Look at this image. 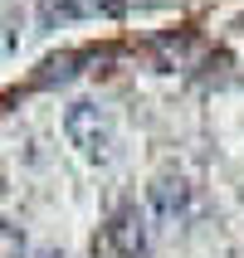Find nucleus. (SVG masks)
<instances>
[{
  "instance_id": "obj_1",
  "label": "nucleus",
  "mask_w": 244,
  "mask_h": 258,
  "mask_svg": "<svg viewBox=\"0 0 244 258\" xmlns=\"http://www.w3.org/2000/svg\"><path fill=\"white\" fill-rule=\"evenodd\" d=\"M64 137H69V146L83 161H93V166H108L113 151H117L113 112L98 107V102H69V107H64Z\"/></svg>"
},
{
  "instance_id": "obj_2",
  "label": "nucleus",
  "mask_w": 244,
  "mask_h": 258,
  "mask_svg": "<svg viewBox=\"0 0 244 258\" xmlns=\"http://www.w3.org/2000/svg\"><path fill=\"white\" fill-rule=\"evenodd\" d=\"M147 210L161 219V224H186L196 215V185H190L181 171H161L152 175V185H147Z\"/></svg>"
},
{
  "instance_id": "obj_3",
  "label": "nucleus",
  "mask_w": 244,
  "mask_h": 258,
  "mask_svg": "<svg viewBox=\"0 0 244 258\" xmlns=\"http://www.w3.org/2000/svg\"><path fill=\"white\" fill-rule=\"evenodd\" d=\"M103 244L113 248L117 258H147V248H152L147 215L137 210V205H122V210L108 219V229H103Z\"/></svg>"
},
{
  "instance_id": "obj_4",
  "label": "nucleus",
  "mask_w": 244,
  "mask_h": 258,
  "mask_svg": "<svg viewBox=\"0 0 244 258\" xmlns=\"http://www.w3.org/2000/svg\"><path fill=\"white\" fill-rule=\"evenodd\" d=\"M122 0H49L44 5V25H64V20H88V15H117Z\"/></svg>"
},
{
  "instance_id": "obj_5",
  "label": "nucleus",
  "mask_w": 244,
  "mask_h": 258,
  "mask_svg": "<svg viewBox=\"0 0 244 258\" xmlns=\"http://www.w3.org/2000/svg\"><path fill=\"white\" fill-rule=\"evenodd\" d=\"M0 258H29V239L20 224H10V219H0Z\"/></svg>"
},
{
  "instance_id": "obj_6",
  "label": "nucleus",
  "mask_w": 244,
  "mask_h": 258,
  "mask_svg": "<svg viewBox=\"0 0 244 258\" xmlns=\"http://www.w3.org/2000/svg\"><path fill=\"white\" fill-rule=\"evenodd\" d=\"M39 258H69V253H59V248H49V253H39Z\"/></svg>"
}]
</instances>
